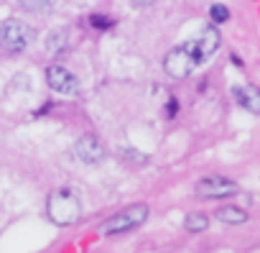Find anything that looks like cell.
Masks as SVG:
<instances>
[{
    "label": "cell",
    "instance_id": "cell-1",
    "mask_svg": "<svg viewBox=\"0 0 260 253\" xmlns=\"http://www.w3.org/2000/svg\"><path fill=\"white\" fill-rule=\"evenodd\" d=\"M46 212L56 225H72V222L79 220L82 205H79V197L72 189H56V192L49 194Z\"/></svg>",
    "mask_w": 260,
    "mask_h": 253
},
{
    "label": "cell",
    "instance_id": "cell-2",
    "mask_svg": "<svg viewBox=\"0 0 260 253\" xmlns=\"http://www.w3.org/2000/svg\"><path fill=\"white\" fill-rule=\"evenodd\" d=\"M146 217H148V207L146 205H130L122 212H117L110 220H105L100 225V233L102 235H120V233H127V230L138 228Z\"/></svg>",
    "mask_w": 260,
    "mask_h": 253
},
{
    "label": "cell",
    "instance_id": "cell-3",
    "mask_svg": "<svg viewBox=\"0 0 260 253\" xmlns=\"http://www.w3.org/2000/svg\"><path fill=\"white\" fill-rule=\"evenodd\" d=\"M31 34H34V31H31L23 21L11 18V21L3 23V29H0V49L8 51V54H18V51H23V49L28 46Z\"/></svg>",
    "mask_w": 260,
    "mask_h": 253
},
{
    "label": "cell",
    "instance_id": "cell-4",
    "mask_svg": "<svg viewBox=\"0 0 260 253\" xmlns=\"http://www.w3.org/2000/svg\"><path fill=\"white\" fill-rule=\"evenodd\" d=\"M194 67H197V62H194V57H191V51H189L186 44L171 49L169 57L164 59V69H166V74L174 77V79H184Z\"/></svg>",
    "mask_w": 260,
    "mask_h": 253
},
{
    "label": "cell",
    "instance_id": "cell-5",
    "mask_svg": "<svg viewBox=\"0 0 260 253\" xmlns=\"http://www.w3.org/2000/svg\"><path fill=\"white\" fill-rule=\"evenodd\" d=\"M186 46H189V51H191V57H194V62L197 64H202V62H207L217 49H219V34H217V29H204L197 39H191V41H186Z\"/></svg>",
    "mask_w": 260,
    "mask_h": 253
},
{
    "label": "cell",
    "instance_id": "cell-6",
    "mask_svg": "<svg viewBox=\"0 0 260 253\" xmlns=\"http://www.w3.org/2000/svg\"><path fill=\"white\" fill-rule=\"evenodd\" d=\"M46 82H49V87H51L54 92H61V95H77V92H79L77 77H74L67 67H61V64H51V67L46 69Z\"/></svg>",
    "mask_w": 260,
    "mask_h": 253
},
{
    "label": "cell",
    "instance_id": "cell-7",
    "mask_svg": "<svg viewBox=\"0 0 260 253\" xmlns=\"http://www.w3.org/2000/svg\"><path fill=\"white\" fill-rule=\"evenodd\" d=\"M237 192V184L227 177H207L197 184V194L202 197H230Z\"/></svg>",
    "mask_w": 260,
    "mask_h": 253
},
{
    "label": "cell",
    "instance_id": "cell-8",
    "mask_svg": "<svg viewBox=\"0 0 260 253\" xmlns=\"http://www.w3.org/2000/svg\"><path fill=\"white\" fill-rule=\"evenodd\" d=\"M74 156L79 159V161H84V164H97V161H102L105 159V149H102V144L94 138V136H82V138H77V144H74Z\"/></svg>",
    "mask_w": 260,
    "mask_h": 253
},
{
    "label": "cell",
    "instance_id": "cell-9",
    "mask_svg": "<svg viewBox=\"0 0 260 253\" xmlns=\"http://www.w3.org/2000/svg\"><path fill=\"white\" fill-rule=\"evenodd\" d=\"M232 95L237 97V102H240L245 110H250L252 115H260V90H257V87H252V85L235 87Z\"/></svg>",
    "mask_w": 260,
    "mask_h": 253
},
{
    "label": "cell",
    "instance_id": "cell-10",
    "mask_svg": "<svg viewBox=\"0 0 260 253\" xmlns=\"http://www.w3.org/2000/svg\"><path fill=\"white\" fill-rule=\"evenodd\" d=\"M217 220H222L227 225H242L247 220V212L240 210V207H235V205H227V207H219L217 210Z\"/></svg>",
    "mask_w": 260,
    "mask_h": 253
},
{
    "label": "cell",
    "instance_id": "cell-11",
    "mask_svg": "<svg viewBox=\"0 0 260 253\" xmlns=\"http://www.w3.org/2000/svg\"><path fill=\"white\" fill-rule=\"evenodd\" d=\"M184 225H186V230H189V233H202V230L209 225V220H207V215H204V212H191V215L186 217V222H184Z\"/></svg>",
    "mask_w": 260,
    "mask_h": 253
},
{
    "label": "cell",
    "instance_id": "cell-12",
    "mask_svg": "<svg viewBox=\"0 0 260 253\" xmlns=\"http://www.w3.org/2000/svg\"><path fill=\"white\" fill-rule=\"evenodd\" d=\"M209 16H212V21H217V23H224V21L230 18V11H227L224 6H219V3H214V6L209 8Z\"/></svg>",
    "mask_w": 260,
    "mask_h": 253
},
{
    "label": "cell",
    "instance_id": "cell-13",
    "mask_svg": "<svg viewBox=\"0 0 260 253\" xmlns=\"http://www.w3.org/2000/svg\"><path fill=\"white\" fill-rule=\"evenodd\" d=\"M92 26L102 29V26H110V21H107V18H102V16H92Z\"/></svg>",
    "mask_w": 260,
    "mask_h": 253
}]
</instances>
